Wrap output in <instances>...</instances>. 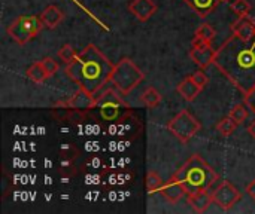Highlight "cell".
<instances>
[{
	"mask_svg": "<svg viewBox=\"0 0 255 214\" xmlns=\"http://www.w3.org/2000/svg\"><path fill=\"white\" fill-rule=\"evenodd\" d=\"M128 10L139 21L145 22L157 12V4L154 0H131L128 3Z\"/></svg>",
	"mask_w": 255,
	"mask_h": 214,
	"instance_id": "8fae6325",
	"label": "cell"
},
{
	"mask_svg": "<svg viewBox=\"0 0 255 214\" xmlns=\"http://www.w3.org/2000/svg\"><path fill=\"white\" fill-rule=\"evenodd\" d=\"M232 31H233V34L239 36L241 39L250 40L255 36V21L250 15L239 16L238 21H235L232 24Z\"/></svg>",
	"mask_w": 255,
	"mask_h": 214,
	"instance_id": "7c38bea8",
	"label": "cell"
},
{
	"mask_svg": "<svg viewBox=\"0 0 255 214\" xmlns=\"http://www.w3.org/2000/svg\"><path fill=\"white\" fill-rule=\"evenodd\" d=\"M39 16H40V19H42V22H43V25H45L46 28L54 30V28H57V27L61 24V21L64 19V12H63L58 6L49 4L46 9H43V12H42Z\"/></svg>",
	"mask_w": 255,
	"mask_h": 214,
	"instance_id": "4fadbf2b",
	"label": "cell"
},
{
	"mask_svg": "<svg viewBox=\"0 0 255 214\" xmlns=\"http://www.w3.org/2000/svg\"><path fill=\"white\" fill-rule=\"evenodd\" d=\"M247 194H248V195H250V197H251V198L255 201V179L251 182V183H250V185H248V186H247Z\"/></svg>",
	"mask_w": 255,
	"mask_h": 214,
	"instance_id": "f1b7e54d",
	"label": "cell"
},
{
	"mask_svg": "<svg viewBox=\"0 0 255 214\" xmlns=\"http://www.w3.org/2000/svg\"><path fill=\"white\" fill-rule=\"evenodd\" d=\"M42 66H43V69L46 70V73H48V77L54 76V74L58 71V63H57L54 58H51V57H46V58H43V60H42Z\"/></svg>",
	"mask_w": 255,
	"mask_h": 214,
	"instance_id": "484cf974",
	"label": "cell"
},
{
	"mask_svg": "<svg viewBox=\"0 0 255 214\" xmlns=\"http://www.w3.org/2000/svg\"><path fill=\"white\" fill-rule=\"evenodd\" d=\"M212 200H214V204H217L221 210L229 212L242 200V194L235 185L224 180L212 192Z\"/></svg>",
	"mask_w": 255,
	"mask_h": 214,
	"instance_id": "ba28073f",
	"label": "cell"
},
{
	"mask_svg": "<svg viewBox=\"0 0 255 214\" xmlns=\"http://www.w3.org/2000/svg\"><path fill=\"white\" fill-rule=\"evenodd\" d=\"M161 100H163L161 94H160L154 86H148V88L142 92V95H140L142 104H143L145 107H148V109H155V107L161 103Z\"/></svg>",
	"mask_w": 255,
	"mask_h": 214,
	"instance_id": "ac0fdd59",
	"label": "cell"
},
{
	"mask_svg": "<svg viewBox=\"0 0 255 214\" xmlns=\"http://www.w3.org/2000/svg\"><path fill=\"white\" fill-rule=\"evenodd\" d=\"M106 86V85H105ZM99 89L93 97L96 101V106H99V112L102 119L105 121H117L121 116L123 109H126V103L121 100V97L114 89Z\"/></svg>",
	"mask_w": 255,
	"mask_h": 214,
	"instance_id": "52a82bcc",
	"label": "cell"
},
{
	"mask_svg": "<svg viewBox=\"0 0 255 214\" xmlns=\"http://www.w3.org/2000/svg\"><path fill=\"white\" fill-rule=\"evenodd\" d=\"M200 18H206L215 7L221 3V0H184Z\"/></svg>",
	"mask_w": 255,
	"mask_h": 214,
	"instance_id": "e0dca14e",
	"label": "cell"
},
{
	"mask_svg": "<svg viewBox=\"0 0 255 214\" xmlns=\"http://www.w3.org/2000/svg\"><path fill=\"white\" fill-rule=\"evenodd\" d=\"M248 133H250V136H251L253 139H255V121H253L251 125L248 127Z\"/></svg>",
	"mask_w": 255,
	"mask_h": 214,
	"instance_id": "f546056e",
	"label": "cell"
},
{
	"mask_svg": "<svg viewBox=\"0 0 255 214\" xmlns=\"http://www.w3.org/2000/svg\"><path fill=\"white\" fill-rule=\"evenodd\" d=\"M190 77H191V79H193V80H194V82L202 88V89H203V88L208 85V82H209V77L206 76V73L203 71V69H200V70L194 71Z\"/></svg>",
	"mask_w": 255,
	"mask_h": 214,
	"instance_id": "4316f807",
	"label": "cell"
},
{
	"mask_svg": "<svg viewBox=\"0 0 255 214\" xmlns=\"http://www.w3.org/2000/svg\"><path fill=\"white\" fill-rule=\"evenodd\" d=\"M217 131L223 136V137H230L233 133H235V130L238 128V124L230 118V116H227V118H224V119H221L218 124H217Z\"/></svg>",
	"mask_w": 255,
	"mask_h": 214,
	"instance_id": "44dd1931",
	"label": "cell"
},
{
	"mask_svg": "<svg viewBox=\"0 0 255 214\" xmlns=\"http://www.w3.org/2000/svg\"><path fill=\"white\" fill-rule=\"evenodd\" d=\"M232 10L238 15V16H245V15H250L251 12V3L248 0H235L232 1Z\"/></svg>",
	"mask_w": 255,
	"mask_h": 214,
	"instance_id": "d4e9b609",
	"label": "cell"
},
{
	"mask_svg": "<svg viewBox=\"0 0 255 214\" xmlns=\"http://www.w3.org/2000/svg\"><path fill=\"white\" fill-rule=\"evenodd\" d=\"M200 91H202V88H200L190 76H187L184 80H181V82L178 83V86H176V92H178L185 101H188V103L194 101L196 97L200 94Z\"/></svg>",
	"mask_w": 255,
	"mask_h": 214,
	"instance_id": "2e32d148",
	"label": "cell"
},
{
	"mask_svg": "<svg viewBox=\"0 0 255 214\" xmlns=\"http://www.w3.org/2000/svg\"><path fill=\"white\" fill-rule=\"evenodd\" d=\"M166 128L181 142L188 143L202 128L200 122L188 110H181L172 121L167 122Z\"/></svg>",
	"mask_w": 255,
	"mask_h": 214,
	"instance_id": "8992f818",
	"label": "cell"
},
{
	"mask_svg": "<svg viewBox=\"0 0 255 214\" xmlns=\"http://www.w3.org/2000/svg\"><path fill=\"white\" fill-rule=\"evenodd\" d=\"M145 185H146L148 194H154V192H160V189L163 188L164 183H163V180H161V177H160L158 173H155V171H148Z\"/></svg>",
	"mask_w": 255,
	"mask_h": 214,
	"instance_id": "ffe728a7",
	"label": "cell"
},
{
	"mask_svg": "<svg viewBox=\"0 0 255 214\" xmlns=\"http://www.w3.org/2000/svg\"><path fill=\"white\" fill-rule=\"evenodd\" d=\"M57 55H58V58H60L63 63L69 64V63H72V61L76 58L78 52L75 51V48H73L72 45H67V43H66V45H63V46L58 49Z\"/></svg>",
	"mask_w": 255,
	"mask_h": 214,
	"instance_id": "603a6c76",
	"label": "cell"
},
{
	"mask_svg": "<svg viewBox=\"0 0 255 214\" xmlns=\"http://www.w3.org/2000/svg\"><path fill=\"white\" fill-rule=\"evenodd\" d=\"M160 194L163 195V198L167 203L176 204V203H179L182 200V197L185 195V191H184V188L178 182H175L173 179H170L167 183L163 185V188L160 189Z\"/></svg>",
	"mask_w": 255,
	"mask_h": 214,
	"instance_id": "9a60e30c",
	"label": "cell"
},
{
	"mask_svg": "<svg viewBox=\"0 0 255 214\" xmlns=\"http://www.w3.org/2000/svg\"><path fill=\"white\" fill-rule=\"evenodd\" d=\"M247 104H238V106H235L232 110H230V113H229V116L238 124V125H241V124H244L245 121H247V118H248V110H247Z\"/></svg>",
	"mask_w": 255,
	"mask_h": 214,
	"instance_id": "7402d4cb",
	"label": "cell"
},
{
	"mask_svg": "<svg viewBox=\"0 0 255 214\" xmlns=\"http://www.w3.org/2000/svg\"><path fill=\"white\" fill-rule=\"evenodd\" d=\"M187 198H188V204L194 209L196 213H205L208 212L211 204H214L212 192L209 191H202L193 195H187Z\"/></svg>",
	"mask_w": 255,
	"mask_h": 214,
	"instance_id": "5bb4252c",
	"label": "cell"
},
{
	"mask_svg": "<svg viewBox=\"0 0 255 214\" xmlns=\"http://www.w3.org/2000/svg\"><path fill=\"white\" fill-rule=\"evenodd\" d=\"M244 97H245V104L248 106V109H251V112L255 113V88Z\"/></svg>",
	"mask_w": 255,
	"mask_h": 214,
	"instance_id": "83f0119b",
	"label": "cell"
},
{
	"mask_svg": "<svg viewBox=\"0 0 255 214\" xmlns=\"http://www.w3.org/2000/svg\"><path fill=\"white\" fill-rule=\"evenodd\" d=\"M61 106H64L66 109L82 112V110H90V109L96 107V101H94L93 94L87 92L82 88H78V91L66 103H61Z\"/></svg>",
	"mask_w": 255,
	"mask_h": 214,
	"instance_id": "30bf717a",
	"label": "cell"
},
{
	"mask_svg": "<svg viewBox=\"0 0 255 214\" xmlns=\"http://www.w3.org/2000/svg\"><path fill=\"white\" fill-rule=\"evenodd\" d=\"M194 36L202 37V39H205V40H208V42H211V43H212V40L215 39L217 33H215V30L212 28V25H209V24L203 22V24H200V25L197 27V30H196Z\"/></svg>",
	"mask_w": 255,
	"mask_h": 214,
	"instance_id": "cb8c5ba5",
	"label": "cell"
},
{
	"mask_svg": "<svg viewBox=\"0 0 255 214\" xmlns=\"http://www.w3.org/2000/svg\"><path fill=\"white\" fill-rule=\"evenodd\" d=\"M215 52L217 49L212 48L211 42L194 36L193 42H191V49H190V58L200 67V69H206L211 64H214V58H215Z\"/></svg>",
	"mask_w": 255,
	"mask_h": 214,
	"instance_id": "9c48e42d",
	"label": "cell"
},
{
	"mask_svg": "<svg viewBox=\"0 0 255 214\" xmlns=\"http://www.w3.org/2000/svg\"><path fill=\"white\" fill-rule=\"evenodd\" d=\"M112 61L93 43L87 45L76 58L66 66L67 77L90 94H96L106 83H111L114 70Z\"/></svg>",
	"mask_w": 255,
	"mask_h": 214,
	"instance_id": "7a4b0ae2",
	"label": "cell"
},
{
	"mask_svg": "<svg viewBox=\"0 0 255 214\" xmlns=\"http://www.w3.org/2000/svg\"><path fill=\"white\" fill-rule=\"evenodd\" d=\"M227 1H230V0H221V3H227Z\"/></svg>",
	"mask_w": 255,
	"mask_h": 214,
	"instance_id": "4dcf8cb0",
	"label": "cell"
},
{
	"mask_svg": "<svg viewBox=\"0 0 255 214\" xmlns=\"http://www.w3.org/2000/svg\"><path fill=\"white\" fill-rule=\"evenodd\" d=\"M145 79L143 71L130 58H121L112 70L111 85L123 95L131 92Z\"/></svg>",
	"mask_w": 255,
	"mask_h": 214,
	"instance_id": "277c9868",
	"label": "cell"
},
{
	"mask_svg": "<svg viewBox=\"0 0 255 214\" xmlns=\"http://www.w3.org/2000/svg\"><path fill=\"white\" fill-rule=\"evenodd\" d=\"M214 66L244 95L255 88V36L244 40L232 34L217 49Z\"/></svg>",
	"mask_w": 255,
	"mask_h": 214,
	"instance_id": "6da1fadb",
	"label": "cell"
},
{
	"mask_svg": "<svg viewBox=\"0 0 255 214\" xmlns=\"http://www.w3.org/2000/svg\"><path fill=\"white\" fill-rule=\"evenodd\" d=\"M25 74H27V77H28L30 80H33L34 83H42V82L48 77V73H46V70L43 69L42 61L33 63V64L27 69Z\"/></svg>",
	"mask_w": 255,
	"mask_h": 214,
	"instance_id": "d6986e66",
	"label": "cell"
},
{
	"mask_svg": "<svg viewBox=\"0 0 255 214\" xmlns=\"http://www.w3.org/2000/svg\"><path fill=\"white\" fill-rule=\"evenodd\" d=\"M172 179L184 188L185 195H193L209 191L218 182V174L200 155H193L176 170Z\"/></svg>",
	"mask_w": 255,
	"mask_h": 214,
	"instance_id": "3957f363",
	"label": "cell"
},
{
	"mask_svg": "<svg viewBox=\"0 0 255 214\" xmlns=\"http://www.w3.org/2000/svg\"><path fill=\"white\" fill-rule=\"evenodd\" d=\"M40 16L36 15H21L15 18L6 28L7 36L18 45H25L34 39L43 28Z\"/></svg>",
	"mask_w": 255,
	"mask_h": 214,
	"instance_id": "5b68a950",
	"label": "cell"
}]
</instances>
